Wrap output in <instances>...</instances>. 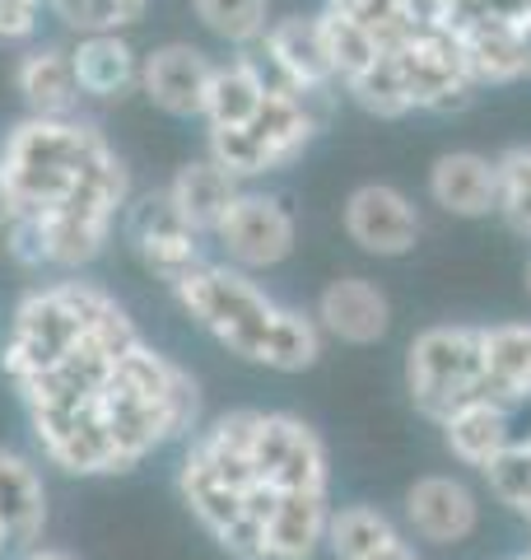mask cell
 I'll return each instance as SVG.
<instances>
[{"label": "cell", "instance_id": "obj_30", "mask_svg": "<svg viewBox=\"0 0 531 560\" xmlns=\"http://www.w3.org/2000/svg\"><path fill=\"white\" fill-rule=\"evenodd\" d=\"M499 173V215L531 238V145H512L494 160Z\"/></svg>", "mask_w": 531, "mask_h": 560}, {"label": "cell", "instance_id": "obj_10", "mask_svg": "<svg viewBox=\"0 0 531 560\" xmlns=\"http://www.w3.org/2000/svg\"><path fill=\"white\" fill-rule=\"evenodd\" d=\"M215 61L191 43H164L140 57V94L168 117H201Z\"/></svg>", "mask_w": 531, "mask_h": 560}, {"label": "cell", "instance_id": "obj_6", "mask_svg": "<svg viewBox=\"0 0 531 560\" xmlns=\"http://www.w3.org/2000/svg\"><path fill=\"white\" fill-rule=\"evenodd\" d=\"M121 215H127V238H131L135 257L145 261V271L164 280L168 290H173L182 276H191L197 267H205V257H201V234L187 230V220L173 210V201H168L164 187L145 191V197H135L127 210H121Z\"/></svg>", "mask_w": 531, "mask_h": 560}, {"label": "cell", "instance_id": "obj_8", "mask_svg": "<svg viewBox=\"0 0 531 560\" xmlns=\"http://www.w3.org/2000/svg\"><path fill=\"white\" fill-rule=\"evenodd\" d=\"M481 528V500L462 477H420L405 490V537L424 547H462Z\"/></svg>", "mask_w": 531, "mask_h": 560}, {"label": "cell", "instance_id": "obj_42", "mask_svg": "<svg viewBox=\"0 0 531 560\" xmlns=\"http://www.w3.org/2000/svg\"><path fill=\"white\" fill-rule=\"evenodd\" d=\"M10 551H14V547H10V537H5V528H0V560H5Z\"/></svg>", "mask_w": 531, "mask_h": 560}, {"label": "cell", "instance_id": "obj_27", "mask_svg": "<svg viewBox=\"0 0 531 560\" xmlns=\"http://www.w3.org/2000/svg\"><path fill=\"white\" fill-rule=\"evenodd\" d=\"M317 28H322V47H327V61H331V70H335V80H345V84L359 80L364 70L382 57L374 33H368L364 24L345 20V14H335V10L317 14Z\"/></svg>", "mask_w": 531, "mask_h": 560}, {"label": "cell", "instance_id": "obj_21", "mask_svg": "<svg viewBox=\"0 0 531 560\" xmlns=\"http://www.w3.org/2000/svg\"><path fill=\"white\" fill-rule=\"evenodd\" d=\"M177 500H182L187 514L210 533V541H215L234 518H243V495L191 444L182 453V463H177Z\"/></svg>", "mask_w": 531, "mask_h": 560}, {"label": "cell", "instance_id": "obj_29", "mask_svg": "<svg viewBox=\"0 0 531 560\" xmlns=\"http://www.w3.org/2000/svg\"><path fill=\"white\" fill-rule=\"evenodd\" d=\"M197 20L224 43H257L266 38V0H191Z\"/></svg>", "mask_w": 531, "mask_h": 560}, {"label": "cell", "instance_id": "obj_44", "mask_svg": "<svg viewBox=\"0 0 531 560\" xmlns=\"http://www.w3.org/2000/svg\"><path fill=\"white\" fill-rule=\"evenodd\" d=\"M527 448H531V444H527Z\"/></svg>", "mask_w": 531, "mask_h": 560}, {"label": "cell", "instance_id": "obj_14", "mask_svg": "<svg viewBox=\"0 0 531 560\" xmlns=\"http://www.w3.org/2000/svg\"><path fill=\"white\" fill-rule=\"evenodd\" d=\"M312 98L285 90V84H271V90H266L257 117L247 121V131L257 136V145L266 150V164L271 168H285L290 160H298V154L308 150V140L317 136V121L322 117L312 113Z\"/></svg>", "mask_w": 531, "mask_h": 560}, {"label": "cell", "instance_id": "obj_35", "mask_svg": "<svg viewBox=\"0 0 531 560\" xmlns=\"http://www.w3.org/2000/svg\"><path fill=\"white\" fill-rule=\"evenodd\" d=\"M47 0H0V43H28Z\"/></svg>", "mask_w": 531, "mask_h": 560}, {"label": "cell", "instance_id": "obj_2", "mask_svg": "<svg viewBox=\"0 0 531 560\" xmlns=\"http://www.w3.org/2000/svg\"><path fill=\"white\" fill-rule=\"evenodd\" d=\"M108 145L94 121L24 117L0 145V173L20 201V215H43L75 191L84 164Z\"/></svg>", "mask_w": 531, "mask_h": 560}, {"label": "cell", "instance_id": "obj_4", "mask_svg": "<svg viewBox=\"0 0 531 560\" xmlns=\"http://www.w3.org/2000/svg\"><path fill=\"white\" fill-rule=\"evenodd\" d=\"M485 378V346L481 327H424L405 350V388L420 416L442 425L452 411L475 401V388Z\"/></svg>", "mask_w": 531, "mask_h": 560}, {"label": "cell", "instance_id": "obj_15", "mask_svg": "<svg viewBox=\"0 0 531 560\" xmlns=\"http://www.w3.org/2000/svg\"><path fill=\"white\" fill-rule=\"evenodd\" d=\"M429 197L448 215H462V220H481L489 210H499V173H494V160L471 154V150L442 154L429 168Z\"/></svg>", "mask_w": 531, "mask_h": 560}, {"label": "cell", "instance_id": "obj_17", "mask_svg": "<svg viewBox=\"0 0 531 560\" xmlns=\"http://www.w3.org/2000/svg\"><path fill=\"white\" fill-rule=\"evenodd\" d=\"M164 191H168L177 215L187 220V230H197L201 238L205 234L215 238V230L228 215V206L238 201V178H228V173L205 154V160H191V164L177 168Z\"/></svg>", "mask_w": 531, "mask_h": 560}, {"label": "cell", "instance_id": "obj_13", "mask_svg": "<svg viewBox=\"0 0 531 560\" xmlns=\"http://www.w3.org/2000/svg\"><path fill=\"white\" fill-rule=\"evenodd\" d=\"M51 504H47V481L28 453L0 444V528H5L14 551L43 547Z\"/></svg>", "mask_w": 531, "mask_h": 560}, {"label": "cell", "instance_id": "obj_1", "mask_svg": "<svg viewBox=\"0 0 531 560\" xmlns=\"http://www.w3.org/2000/svg\"><path fill=\"white\" fill-rule=\"evenodd\" d=\"M121 304L103 285L80 276H61L47 285H33L10 313V331L0 341V374L14 383V393L47 374L57 360L70 355V346L88 337L103 318H113Z\"/></svg>", "mask_w": 531, "mask_h": 560}, {"label": "cell", "instance_id": "obj_28", "mask_svg": "<svg viewBox=\"0 0 531 560\" xmlns=\"http://www.w3.org/2000/svg\"><path fill=\"white\" fill-rule=\"evenodd\" d=\"M350 98L359 103L364 113H374V117H405L415 108L411 103V90H405V75H401V66L392 51H382V57L364 70L359 80H350L345 84Z\"/></svg>", "mask_w": 531, "mask_h": 560}, {"label": "cell", "instance_id": "obj_22", "mask_svg": "<svg viewBox=\"0 0 531 560\" xmlns=\"http://www.w3.org/2000/svg\"><path fill=\"white\" fill-rule=\"evenodd\" d=\"M271 80L261 75L257 61L234 57V61H215L210 70V90H205V121L210 127H247L257 117Z\"/></svg>", "mask_w": 531, "mask_h": 560}, {"label": "cell", "instance_id": "obj_43", "mask_svg": "<svg viewBox=\"0 0 531 560\" xmlns=\"http://www.w3.org/2000/svg\"><path fill=\"white\" fill-rule=\"evenodd\" d=\"M522 280H527V294H531V257H527V271H522Z\"/></svg>", "mask_w": 531, "mask_h": 560}, {"label": "cell", "instance_id": "obj_25", "mask_svg": "<svg viewBox=\"0 0 531 560\" xmlns=\"http://www.w3.org/2000/svg\"><path fill=\"white\" fill-rule=\"evenodd\" d=\"M322 355V327L312 313L304 308H285L280 304L275 323H271V341H266V370L275 374H304Z\"/></svg>", "mask_w": 531, "mask_h": 560}, {"label": "cell", "instance_id": "obj_9", "mask_svg": "<svg viewBox=\"0 0 531 560\" xmlns=\"http://www.w3.org/2000/svg\"><path fill=\"white\" fill-rule=\"evenodd\" d=\"M345 234L374 257H405L420 238V210L387 183H364L345 201Z\"/></svg>", "mask_w": 531, "mask_h": 560}, {"label": "cell", "instance_id": "obj_32", "mask_svg": "<svg viewBox=\"0 0 531 560\" xmlns=\"http://www.w3.org/2000/svg\"><path fill=\"white\" fill-rule=\"evenodd\" d=\"M210 160H215L228 178H257V173H271L266 150L257 145V136L247 127H210Z\"/></svg>", "mask_w": 531, "mask_h": 560}, {"label": "cell", "instance_id": "obj_36", "mask_svg": "<svg viewBox=\"0 0 531 560\" xmlns=\"http://www.w3.org/2000/svg\"><path fill=\"white\" fill-rule=\"evenodd\" d=\"M489 20L485 14V0H442V28L452 33V38H467Z\"/></svg>", "mask_w": 531, "mask_h": 560}, {"label": "cell", "instance_id": "obj_7", "mask_svg": "<svg viewBox=\"0 0 531 560\" xmlns=\"http://www.w3.org/2000/svg\"><path fill=\"white\" fill-rule=\"evenodd\" d=\"M294 215L280 197H266V191H238V201L228 206L224 224L215 230V243L224 248L228 267L238 271H266L280 267L294 253Z\"/></svg>", "mask_w": 531, "mask_h": 560}, {"label": "cell", "instance_id": "obj_20", "mask_svg": "<svg viewBox=\"0 0 531 560\" xmlns=\"http://www.w3.org/2000/svg\"><path fill=\"white\" fill-rule=\"evenodd\" d=\"M512 407H494V401H471V407L452 411L442 420V444L462 467H475L485 471L494 458H499L504 448H512V420H508Z\"/></svg>", "mask_w": 531, "mask_h": 560}, {"label": "cell", "instance_id": "obj_37", "mask_svg": "<svg viewBox=\"0 0 531 560\" xmlns=\"http://www.w3.org/2000/svg\"><path fill=\"white\" fill-rule=\"evenodd\" d=\"M485 14L499 24H522L531 20V0H485Z\"/></svg>", "mask_w": 531, "mask_h": 560}, {"label": "cell", "instance_id": "obj_24", "mask_svg": "<svg viewBox=\"0 0 531 560\" xmlns=\"http://www.w3.org/2000/svg\"><path fill=\"white\" fill-rule=\"evenodd\" d=\"M485 346V374L499 383L504 397H531V323H499L481 327Z\"/></svg>", "mask_w": 531, "mask_h": 560}, {"label": "cell", "instance_id": "obj_18", "mask_svg": "<svg viewBox=\"0 0 531 560\" xmlns=\"http://www.w3.org/2000/svg\"><path fill=\"white\" fill-rule=\"evenodd\" d=\"M70 66H75L80 94L84 98H127L140 90V57L121 33H88L70 47Z\"/></svg>", "mask_w": 531, "mask_h": 560}, {"label": "cell", "instance_id": "obj_16", "mask_svg": "<svg viewBox=\"0 0 531 560\" xmlns=\"http://www.w3.org/2000/svg\"><path fill=\"white\" fill-rule=\"evenodd\" d=\"M14 90H20L28 117H75L80 80L70 66V47H28L14 66Z\"/></svg>", "mask_w": 531, "mask_h": 560}, {"label": "cell", "instance_id": "obj_34", "mask_svg": "<svg viewBox=\"0 0 531 560\" xmlns=\"http://www.w3.org/2000/svg\"><path fill=\"white\" fill-rule=\"evenodd\" d=\"M215 547L228 556V560H266V523L243 514L234 518L228 528L215 537Z\"/></svg>", "mask_w": 531, "mask_h": 560}, {"label": "cell", "instance_id": "obj_31", "mask_svg": "<svg viewBox=\"0 0 531 560\" xmlns=\"http://www.w3.org/2000/svg\"><path fill=\"white\" fill-rule=\"evenodd\" d=\"M47 5L57 10L80 38H88V33H117V28L135 24L145 0H47Z\"/></svg>", "mask_w": 531, "mask_h": 560}, {"label": "cell", "instance_id": "obj_23", "mask_svg": "<svg viewBox=\"0 0 531 560\" xmlns=\"http://www.w3.org/2000/svg\"><path fill=\"white\" fill-rule=\"evenodd\" d=\"M401 537L405 528H397V518L378 504H335L327 523V551L335 560H374Z\"/></svg>", "mask_w": 531, "mask_h": 560}, {"label": "cell", "instance_id": "obj_33", "mask_svg": "<svg viewBox=\"0 0 531 560\" xmlns=\"http://www.w3.org/2000/svg\"><path fill=\"white\" fill-rule=\"evenodd\" d=\"M481 477L489 481V495L518 514L522 504L531 500V448H527V444L504 448L499 458H494V463L481 471Z\"/></svg>", "mask_w": 531, "mask_h": 560}, {"label": "cell", "instance_id": "obj_39", "mask_svg": "<svg viewBox=\"0 0 531 560\" xmlns=\"http://www.w3.org/2000/svg\"><path fill=\"white\" fill-rule=\"evenodd\" d=\"M512 43H518V61H522V75H531V20L512 24Z\"/></svg>", "mask_w": 531, "mask_h": 560}, {"label": "cell", "instance_id": "obj_3", "mask_svg": "<svg viewBox=\"0 0 531 560\" xmlns=\"http://www.w3.org/2000/svg\"><path fill=\"white\" fill-rule=\"evenodd\" d=\"M173 300L228 355L247 364H266V341H271V323L280 304L247 271L228 267V261H205V267L177 280Z\"/></svg>", "mask_w": 531, "mask_h": 560}, {"label": "cell", "instance_id": "obj_38", "mask_svg": "<svg viewBox=\"0 0 531 560\" xmlns=\"http://www.w3.org/2000/svg\"><path fill=\"white\" fill-rule=\"evenodd\" d=\"M20 220V201H14V191L5 183V173H0V230H10V224Z\"/></svg>", "mask_w": 531, "mask_h": 560}, {"label": "cell", "instance_id": "obj_40", "mask_svg": "<svg viewBox=\"0 0 531 560\" xmlns=\"http://www.w3.org/2000/svg\"><path fill=\"white\" fill-rule=\"evenodd\" d=\"M374 560H424V556H420V547H415L411 537H401L397 547H387V551H382V556H374Z\"/></svg>", "mask_w": 531, "mask_h": 560}, {"label": "cell", "instance_id": "obj_26", "mask_svg": "<svg viewBox=\"0 0 531 560\" xmlns=\"http://www.w3.org/2000/svg\"><path fill=\"white\" fill-rule=\"evenodd\" d=\"M462 51H467V75H471V84H504V80H518L522 75L518 43H512V24L485 20L481 28L462 38Z\"/></svg>", "mask_w": 531, "mask_h": 560}, {"label": "cell", "instance_id": "obj_5", "mask_svg": "<svg viewBox=\"0 0 531 560\" xmlns=\"http://www.w3.org/2000/svg\"><path fill=\"white\" fill-rule=\"evenodd\" d=\"M252 471L280 495H327V448L308 420L290 411H261L252 440Z\"/></svg>", "mask_w": 531, "mask_h": 560}, {"label": "cell", "instance_id": "obj_12", "mask_svg": "<svg viewBox=\"0 0 531 560\" xmlns=\"http://www.w3.org/2000/svg\"><path fill=\"white\" fill-rule=\"evenodd\" d=\"M266 57L275 66V84H285L294 94H327L335 84V70L327 61L322 47V28H317V14H290V20H275L266 28Z\"/></svg>", "mask_w": 531, "mask_h": 560}, {"label": "cell", "instance_id": "obj_41", "mask_svg": "<svg viewBox=\"0 0 531 560\" xmlns=\"http://www.w3.org/2000/svg\"><path fill=\"white\" fill-rule=\"evenodd\" d=\"M20 560H75V556H70V551H61V547H47V541H43V547H33V551H24Z\"/></svg>", "mask_w": 531, "mask_h": 560}, {"label": "cell", "instance_id": "obj_11", "mask_svg": "<svg viewBox=\"0 0 531 560\" xmlns=\"http://www.w3.org/2000/svg\"><path fill=\"white\" fill-rule=\"evenodd\" d=\"M317 327L331 341L345 346H378L392 327V304H387L382 285H374L368 276H341L317 294Z\"/></svg>", "mask_w": 531, "mask_h": 560}, {"label": "cell", "instance_id": "obj_19", "mask_svg": "<svg viewBox=\"0 0 531 560\" xmlns=\"http://www.w3.org/2000/svg\"><path fill=\"white\" fill-rule=\"evenodd\" d=\"M331 495H280L266 523V560H312L327 547Z\"/></svg>", "mask_w": 531, "mask_h": 560}]
</instances>
